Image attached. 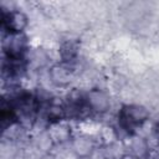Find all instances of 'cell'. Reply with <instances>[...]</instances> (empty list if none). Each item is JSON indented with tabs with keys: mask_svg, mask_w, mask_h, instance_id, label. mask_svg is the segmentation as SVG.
Wrapping results in <instances>:
<instances>
[{
	"mask_svg": "<svg viewBox=\"0 0 159 159\" xmlns=\"http://www.w3.org/2000/svg\"><path fill=\"white\" fill-rule=\"evenodd\" d=\"M78 42L75 40H65L61 45H60V57H61V62L71 65L78 56Z\"/></svg>",
	"mask_w": 159,
	"mask_h": 159,
	"instance_id": "8992f818",
	"label": "cell"
},
{
	"mask_svg": "<svg viewBox=\"0 0 159 159\" xmlns=\"http://www.w3.org/2000/svg\"><path fill=\"white\" fill-rule=\"evenodd\" d=\"M73 150L78 157H86L93 150V143L87 137H80L73 140Z\"/></svg>",
	"mask_w": 159,
	"mask_h": 159,
	"instance_id": "52a82bcc",
	"label": "cell"
},
{
	"mask_svg": "<svg viewBox=\"0 0 159 159\" xmlns=\"http://www.w3.org/2000/svg\"><path fill=\"white\" fill-rule=\"evenodd\" d=\"M86 99L91 112L101 114L109 109V97L101 89H91L86 93Z\"/></svg>",
	"mask_w": 159,
	"mask_h": 159,
	"instance_id": "277c9868",
	"label": "cell"
},
{
	"mask_svg": "<svg viewBox=\"0 0 159 159\" xmlns=\"http://www.w3.org/2000/svg\"><path fill=\"white\" fill-rule=\"evenodd\" d=\"M41 159H56V158H55L52 154H45V155H43Z\"/></svg>",
	"mask_w": 159,
	"mask_h": 159,
	"instance_id": "9c48e42d",
	"label": "cell"
},
{
	"mask_svg": "<svg viewBox=\"0 0 159 159\" xmlns=\"http://www.w3.org/2000/svg\"><path fill=\"white\" fill-rule=\"evenodd\" d=\"M72 76H73V72H72L71 65H67L63 62L52 66L50 70V78L57 86L68 84L72 80Z\"/></svg>",
	"mask_w": 159,
	"mask_h": 159,
	"instance_id": "5b68a950",
	"label": "cell"
},
{
	"mask_svg": "<svg viewBox=\"0 0 159 159\" xmlns=\"http://www.w3.org/2000/svg\"><path fill=\"white\" fill-rule=\"evenodd\" d=\"M155 130H157V137H158V139H159V123H158V125H157Z\"/></svg>",
	"mask_w": 159,
	"mask_h": 159,
	"instance_id": "30bf717a",
	"label": "cell"
},
{
	"mask_svg": "<svg viewBox=\"0 0 159 159\" xmlns=\"http://www.w3.org/2000/svg\"><path fill=\"white\" fill-rule=\"evenodd\" d=\"M149 119V111L140 104H124L118 112V125L133 135Z\"/></svg>",
	"mask_w": 159,
	"mask_h": 159,
	"instance_id": "6da1fadb",
	"label": "cell"
},
{
	"mask_svg": "<svg viewBox=\"0 0 159 159\" xmlns=\"http://www.w3.org/2000/svg\"><path fill=\"white\" fill-rule=\"evenodd\" d=\"M2 50L5 58H26L30 51L27 37L24 34H4Z\"/></svg>",
	"mask_w": 159,
	"mask_h": 159,
	"instance_id": "7a4b0ae2",
	"label": "cell"
},
{
	"mask_svg": "<svg viewBox=\"0 0 159 159\" xmlns=\"http://www.w3.org/2000/svg\"><path fill=\"white\" fill-rule=\"evenodd\" d=\"M120 159H142V158H139V157H137V155H134V154H125V155H123Z\"/></svg>",
	"mask_w": 159,
	"mask_h": 159,
	"instance_id": "ba28073f",
	"label": "cell"
},
{
	"mask_svg": "<svg viewBox=\"0 0 159 159\" xmlns=\"http://www.w3.org/2000/svg\"><path fill=\"white\" fill-rule=\"evenodd\" d=\"M27 24V16L20 10H4L1 14V26L4 34H22Z\"/></svg>",
	"mask_w": 159,
	"mask_h": 159,
	"instance_id": "3957f363",
	"label": "cell"
}]
</instances>
